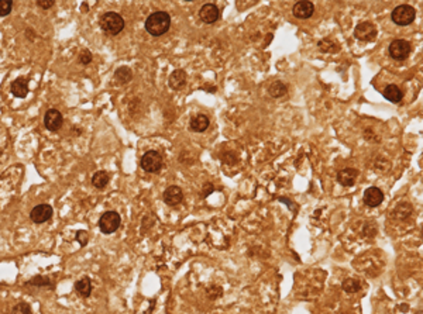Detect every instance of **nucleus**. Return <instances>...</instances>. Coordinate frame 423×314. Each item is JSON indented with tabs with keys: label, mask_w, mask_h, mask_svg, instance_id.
Here are the masks:
<instances>
[{
	"label": "nucleus",
	"mask_w": 423,
	"mask_h": 314,
	"mask_svg": "<svg viewBox=\"0 0 423 314\" xmlns=\"http://www.w3.org/2000/svg\"><path fill=\"white\" fill-rule=\"evenodd\" d=\"M169 25H171V17L168 13L156 12L147 17L145 30L150 36L159 37L168 31Z\"/></svg>",
	"instance_id": "f257e3e1"
},
{
	"label": "nucleus",
	"mask_w": 423,
	"mask_h": 314,
	"mask_svg": "<svg viewBox=\"0 0 423 314\" xmlns=\"http://www.w3.org/2000/svg\"><path fill=\"white\" fill-rule=\"evenodd\" d=\"M99 25H100L103 33H106L109 36H117L124 28V20L119 13L108 12L100 17Z\"/></svg>",
	"instance_id": "f03ea898"
},
{
	"label": "nucleus",
	"mask_w": 423,
	"mask_h": 314,
	"mask_svg": "<svg viewBox=\"0 0 423 314\" xmlns=\"http://www.w3.org/2000/svg\"><path fill=\"white\" fill-rule=\"evenodd\" d=\"M121 224V217L117 211L109 210L106 213L102 214V217L99 218V229L103 234H113L114 231H117Z\"/></svg>",
	"instance_id": "7ed1b4c3"
},
{
	"label": "nucleus",
	"mask_w": 423,
	"mask_h": 314,
	"mask_svg": "<svg viewBox=\"0 0 423 314\" xmlns=\"http://www.w3.org/2000/svg\"><path fill=\"white\" fill-rule=\"evenodd\" d=\"M391 17H392V21L397 25H409L416 17V10L412 6L402 4V6H398L394 9Z\"/></svg>",
	"instance_id": "20e7f679"
},
{
	"label": "nucleus",
	"mask_w": 423,
	"mask_h": 314,
	"mask_svg": "<svg viewBox=\"0 0 423 314\" xmlns=\"http://www.w3.org/2000/svg\"><path fill=\"white\" fill-rule=\"evenodd\" d=\"M141 168L148 173H158L162 168V157L158 151H147L141 158Z\"/></svg>",
	"instance_id": "39448f33"
},
{
	"label": "nucleus",
	"mask_w": 423,
	"mask_h": 314,
	"mask_svg": "<svg viewBox=\"0 0 423 314\" xmlns=\"http://www.w3.org/2000/svg\"><path fill=\"white\" fill-rule=\"evenodd\" d=\"M389 55L397 61L406 60L411 54V44L406 40H394L389 44Z\"/></svg>",
	"instance_id": "423d86ee"
},
{
	"label": "nucleus",
	"mask_w": 423,
	"mask_h": 314,
	"mask_svg": "<svg viewBox=\"0 0 423 314\" xmlns=\"http://www.w3.org/2000/svg\"><path fill=\"white\" fill-rule=\"evenodd\" d=\"M354 37L360 41H374L377 37V27L370 21H363L356 27Z\"/></svg>",
	"instance_id": "0eeeda50"
},
{
	"label": "nucleus",
	"mask_w": 423,
	"mask_h": 314,
	"mask_svg": "<svg viewBox=\"0 0 423 314\" xmlns=\"http://www.w3.org/2000/svg\"><path fill=\"white\" fill-rule=\"evenodd\" d=\"M52 207L49 205H38L36 206L31 213H30V218L36 223V224H43L45 221H48L49 218L52 217Z\"/></svg>",
	"instance_id": "6e6552de"
},
{
	"label": "nucleus",
	"mask_w": 423,
	"mask_h": 314,
	"mask_svg": "<svg viewBox=\"0 0 423 314\" xmlns=\"http://www.w3.org/2000/svg\"><path fill=\"white\" fill-rule=\"evenodd\" d=\"M62 123H64V117H62L61 111H58L57 109H49L44 116V126L49 131L60 130Z\"/></svg>",
	"instance_id": "1a4fd4ad"
},
{
	"label": "nucleus",
	"mask_w": 423,
	"mask_h": 314,
	"mask_svg": "<svg viewBox=\"0 0 423 314\" xmlns=\"http://www.w3.org/2000/svg\"><path fill=\"white\" fill-rule=\"evenodd\" d=\"M219 16H220V12H219V7L215 3H206L205 6H202V9L199 12L200 20L206 24L216 23L219 20Z\"/></svg>",
	"instance_id": "9d476101"
},
{
	"label": "nucleus",
	"mask_w": 423,
	"mask_h": 314,
	"mask_svg": "<svg viewBox=\"0 0 423 314\" xmlns=\"http://www.w3.org/2000/svg\"><path fill=\"white\" fill-rule=\"evenodd\" d=\"M364 203L370 207H378L384 202V193L379 188H375V186H371L368 189L364 190V196H363Z\"/></svg>",
	"instance_id": "9b49d317"
},
{
	"label": "nucleus",
	"mask_w": 423,
	"mask_h": 314,
	"mask_svg": "<svg viewBox=\"0 0 423 314\" xmlns=\"http://www.w3.org/2000/svg\"><path fill=\"white\" fill-rule=\"evenodd\" d=\"M292 12H293L295 17L305 20V19H309V17L313 16L314 4L312 1H309V0H302V1H298V3L293 6Z\"/></svg>",
	"instance_id": "f8f14e48"
},
{
	"label": "nucleus",
	"mask_w": 423,
	"mask_h": 314,
	"mask_svg": "<svg viewBox=\"0 0 423 314\" xmlns=\"http://www.w3.org/2000/svg\"><path fill=\"white\" fill-rule=\"evenodd\" d=\"M162 199L165 202V205L168 206H177L179 205L183 199V192L179 186H169L165 189V192L162 194Z\"/></svg>",
	"instance_id": "ddd939ff"
},
{
	"label": "nucleus",
	"mask_w": 423,
	"mask_h": 314,
	"mask_svg": "<svg viewBox=\"0 0 423 314\" xmlns=\"http://www.w3.org/2000/svg\"><path fill=\"white\" fill-rule=\"evenodd\" d=\"M357 178H358V170L354 168H344V169L338 170L337 173V182L344 188L353 186L357 181Z\"/></svg>",
	"instance_id": "4468645a"
},
{
	"label": "nucleus",
	"mask_w": 423,
	"mask_h": 314,
	"mask_svg": "<svg viewBox=\"0 0 423 314\" xmlns=\"http://www.w3.org/2000/svg\"><path fill=\"white\" fill-rule=\"evenodd\" d=\"M10 92L13 96L24 99L28 95V79L27 78H17L16 81H13L10 85Z\"/></svg>",
	"instance_id": "2eb2a0df"
},
{
	"label": "nucleus",
	"mask_w": 423,
	"mask_h": 314,
	"mask_svg": "<svg viewBox=\"0 0 423 314\" xmlns=\"http://www.w3.org/2000/svg\"><path fill=\"white\" fill-rule=\"evenodd\" d=\"M92 290H93V286H92L90 278L84 276V278H81L79 280H76V283H75V292L78 293V296L86 299V297H89V296L92 294Z\"/></svg>",
	"instance_id": "dca6fc26"
},
{
	"label": "nucleus",
	"mask_w": 423,
	"mask_h": 314,
	"mask_svg": "<svg viewBox=\"0 0 423 314\" xmlns=\"http://www.w3.org/2000/svg\"><path fill=\"white\" fill-rule=\"evenodd\" d=\"M185 84H186V73H185V71L177 69V71H174V72L171 73V76H169L168 79V85L171 89L179 90Z\"/></svg>",
	"instance_id": "f3484780"
},
{
	"label": "nucleus",
	"mask_w": 423,
	"mask_h": 314,
	"mask_svg": "<svg viewBox=\"0 0 423 314\" xmlns=\"http://www.w3.org/2000/svg\"><path fill=\"white\" fill-rule=\"evenodd\" d=\"M210 121H209V117L205 116V114H198L195 116L194 119L191 120V130L195 131V133H203L207 130Z\"/></svg>",
	"instance_id": "a211bd4d"
},
{
	"label": "nucleus",
	"mask_w": 423,
	"mask_h": 314,
	"mask_svg": "<svg viewBox=\"0 0 423 314\" xmlns=\"http://www.w3.org/2000/svg\"><path fill=\"white\" fill-rule=\"evenodd\" d=\"M384 97L392 103H399L403 97V93L397 85H388L384 89Z\"/></svg>",
	"instance_id": "6ab92c4d"
},
{
	"label": "nucleus",
	"mask_w": 423,
	"mask_h": 314,
	"mask_svg": "<svg viewBox=\"0 0 423 314\" xmlns=\"http://www.w3.org/2000/svg\"><path fill=\"white\" fill-rule=\"evenodd\" d=\"M110 181L109 173L106 170H97L96 173L92 176V185L97 188V189H103L108 186V183Z\"/></svg>",
	"instance_id": "aec40b11"
},
{
	"label": "nucleus",
	"mask_w": 423,
	"mask_h": 314,
	"mask_svg": "<svg viewBox=\"0 0 423 314\" xmlns=\"http://www.w3.org/2000/svg\"><path fill=\"white\" fill-rule=\"evenodd\" d=\"M24 285L25 286H36V288H49V289H54L52 280H51L48 276H41V275L30 279L28 282H25Z\"/></svg>",
	"instance_id": "412c9836"
},
{
	"label": "nucleus",
	"mask_w": 423,
	"mask_h": 314,
	"mask_svg": "<svg viewBox=\"0 0 423 314\" xmlns=\"http://www.w3.org/2000/svg\"><path fill=\"white\" fill-rule=\"evenodd\" d=\"M114 79L119 84H129L133 79V72H132V69L129 66H120L114 72Z\"/></svg>",
	"instance_id": "4be33fe9"
},
{
	"label": "nucleus",
	"mask_w": 423,
	"mask_h": 314,
	"mask_svg": "<svg viewBox=\"0 0 423 314\" xmlns=\"http://www.w3.org/2000/svg\"><path fill=\"white\" fill-rule=\"evenodd\" d=\"M412 213V207L409 203H401L398 205L394 211H392V217L398 218V220H405L406 217H409Z\"/></svg>",
	"instance_id": "5701e85b"
},
{
	"label": "nucleus",
	"mask_w": 423,
	"mask_h": 314,
	"mask_svg": "<svg viewBox=\"0 0 423 314\" xmlns=\"http://www.w3.org/2000/svg\"><path fill=\"white\" fill-rule=\"evenodd\" d=\"M341 288H343L344 292H347V293H356V292H358V290L361 289V285H360V282L356 280V279H346V280L341 283Z\"/></svg>",
	"instance_id": "b1692460"
},
{
	"label": "nucleus",
	"mask_w": 423,
	"mask_h": 314,
	"mask_svg": "<svg viewBox=\"0 0 423 314\" xmlns=\"http://www.w3.org/2000/svg\"><path fill=\"white\" fill-rule=\"evenodd\" d=\"M287 93V86L284 85L282 82H274L272 85L269 86V95L274 97H281Z\"/></svg>",
	"instance_id": "393cba45"
},
{
	"label": "nucleus",
	"mask_w": 423,
	"mask_h": 314,
	"mask_svg": "<svg viewBox=\"0 0 423 314\" xmlns=\"http://www.w3.org/2000/svg\"><path fill=\"white\" fill-rule=\"evenodd\" d=\"M12 314H33V310L27 302H19L13 307Z\"/></svg>",
	"instance_id": "a878e982"
},
{
	"label": "nucleus",
	"mask_w": 423,
	"mask_h": 314,
	"mask_svg": "<svg viewBox=\"0 0 423 314\" xmlns=\"http://www.w3.org/2000/svg\"><path fill=\"white\" fill-rule=\"evenodd\" d=\"M13 1L12 0H0V17L9 16L12 13Z\"/></svg>",
	"instance_id": "bb28decb"
},
{
	"label": "nucleus",
	"mask_w": 423,
	"mask_h": 314,
	"mask_svg": "<svg viewBox=\"0 0 423 314\" xmlns=\"http://www.w3.org/2000/svg\"><path fill=\"white\" fill-rule=\"evenodd\" d=\"M319 48L322 49L323 52H334V51H337V45L334 44V42H332V41H329V40H323V41H320L319 42Z\"/></svg>",
	"instance_id": "cd10ccee"
},
{
	"label": "nucleus",
	"mask_w": 423,
	"mask_h": 314,
	"mask_svg": "<svg viewBox=\"0 0 423 314\" xmlns=\"http://www.w3.org/2000/svg\"><path fill=\"white\" fill-rule=\"evenodd\" d=\"M206 294H207V297L210 300H215V299H218L223 294V289L220 286H210L209 289L206 290Z\"/></svg>",
	"instance_id": "c85d7f7f"
},
{
	"label": "nucleus",
	"mask_w": 423,
	"mask_h": 314,
	"mask_svg": "<svg viewBox=\"0 0 423 314\" xmlns=\"http://www.w3.org/2000/svg\"><path fill=\"white\" fill-rule=\"evenodd\" d=\"M92 60H93V57H92V52H90L89 49H84V51L79 54V62H81L82 65H89V63L92 62Z\"/></svg>",
	"instance_id": "c756f323"
},
{
	"label": "nucleus",
	"mask_w": 423,
	"mask_h": 314,
	"mask_svg": "<svg viewBox=\"0 0 423 314\" xmlns=\"http://www.w3.org/2000/svg\"><path fill=\"white\" fill-rule=\"evenodd\" d=\"M88 240H89V235H88V232L85 230H81V231L76 232V241L79 242L82 247H85L88 244Z\"/></svg>",
	"instance_id": "7c9ffc66"
},
{
	"label": "nucleus",
	"mask_w": 423,
	"mask_h": 314,
	"mask_svg": "<svg viewBox=\"0 0 423 314\" xmlns=\"http://www.w3.org/2000/svg\"><path fill=\"white\" fill-rule=\"evenodd\" d=\"M223 162H226L227 165H234L237 162V157L233 152H226L223 155Z\"/></svg>",
	"instance_id": "2f4dec72"
},
{
	"label": "nucleus",
	"mask_w": 423,
	"mask_h": 314,
	"mask_svg": "<svg viewBox=\"0 0 423 314\" xmlns=\"http://www.w3.org/2000/svg\"><path fill=\"white\" fill-rule=\"evenodd\" d=\"M55 4V1L54 0H38L37 1V6L38 7H41V9H44V10H47V9H49V7H52Z\"/></svg>",
	"instance_id": "473e14b6"
},
{
	"label": "nucleus",
	"mask_w": 423,
	"mask_h": 314,
	"mask_svg": "<svg viewBox=\"0 0 423 314\" xmlns=\"http://www.w3.org/2000/svg\"><path fill=\"white\" fill-rule=\"evenodd\" d=\"M202 190H203V192H202V197H207L209 194L215 190V186H213L212 183H205V186H203Z\"/></svg>",
	"instance_id": "72a5a7b5"
}]
</instances>
